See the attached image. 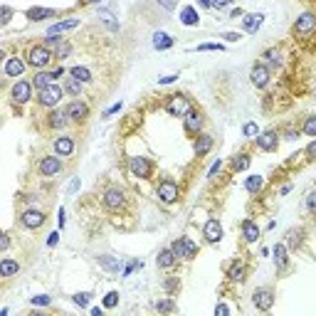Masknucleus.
<instances>
[{"label":"nucleus","mask_w":316,"mask_h":316,"mask_svg":"<svg viewBox=\"0 0 316 316\" xmlns=\"http://www.w3.org/2000/svg\"><path fill=\"white\" fill-rule=\"evenodd\" d=\"M301 235H304L301 230H292V232L287 235V237H289V247H294V250H296V247L301 245Z\"/></svg>","instance_id":"38"},{"label":"nucleus","mask_w":316,"mask_h":316,"mask_svg":"<svg viewBox=\"0 0 316 316\" xmlns=\"http://www.w3.org/2000/svg\"><path fill=\"white\" fill-rule=\"evenodd\" d=\"M10 15H13V10L5 5V8H3V22H8V20H10Z\"/></svg>","instance_id":"57"},{"label":"nucleus","mask_w":316,"mask_h":316,"mask_svg":"<svg viewBox=\"0 0 316 316\" xmlns=\"http://www.w3.org/2000/svg\"><path fill=\"white\" fill-rule=\"evenodd\" d=\"M55 15V10H50V8H32V10H27V18L30 20H40V18H52Z\"/></svg>","instance_id":"32"},{"label":"nucleus","mask_w":316,"mask_h":316,"mask_svg":"<svg viewBox=\"0 0 316 316\" xmlns=\"http://www.w3.org/2000/svg\"><path fill=\"white\" fill-rule=\"evenodd\" d=\"M69 52H72L69 42H59V47H57V57H59V59H64V57H67Z\"/></svg>","instance_id":"43"},{"label":"nucleus","mask_w":316,"mask_h":316,"mask_svg":"<svg viewBox=\"0 0 316 316\" xmlns=\"http://www.w3.org/2000/svg\"><path fill=\"white\" fill-rule=\"evenodd\" d=\"M20 222L27 227V230H35V227H40L45 222V213H40V210H25L22 215H20Z\"/></svg>","instance_id":"12"},{"label":"nucleus","mask_w":316,"mask_h":316,"mask_svg":"<svg viewBox=\"0 0 316 316\" xmlns=\"http://www.w3.org/2000/svg\"><path fill=\"white\" fill-rule=\"evenodd\" d=\"M153 47H156V50H168V47H173V37L166 35V32H156V35H153Z\"/></svg>","instance_id":"25"},{"label":"nucleus","mask_w":316,"mask_h":316,"mask_svg":"<svg viewBox=\"0 0 316 316\" xmlns=\"http://www.w3.org/2000/svg\"><path fill=\"white\" fill-rule=\"evenodd\" d=\"M250 79H252V84H255L257 89H264V87L269 84V69H267L264 64H255L252 72H250Z\"/></svg>","instance_id":"10"},{"label":"nucleus","mask_w":316,"mask_h":316,"mask_svg":"<svg viewBox=\"0 0 316 316\" xmlns=\"http://www.w3.org/2000/svg\"><path fill=\"white\" fill-rule=\"evenodd\" d=\"M104 203H106V208H109V210H118V208L124 205V193H121V190H116V188L106 190V195H104Z\"/></svg>","instance_id":"15"},{"label":"nucleus","mask_w":316,"mask_h":316,"mask_svg":"<svg viewBox=\"0 0 316 316\" xmlns=\"http://www.w3.org/2000/svg\"><path fill=\"white\" fill-rule=\"evenodd\" d=\"M176 289H178V282H176V279H168V282H166V292H168V294H173Z\"/></svg>","instance_id":"53"},{"label":"nucleus","mask_w":316,"mask_h":316,"mask_svg":"<svg viewBox=\"0 0 316 316\" xmlns=\"http://www.w3.org/2000/svg\"><path fill=\"white\" fill-rule=\"evenodd\" d=\"M200 129H203V118H200V114H198V111H188V114H185V131L198 134Z\"/></svg>","instance_id":"17"},{"label":"nucleus","mask_w":316,"mask_h":316,"mask_svg":"<svg viewBox=\"0 0 316 316\" xmlns=\"http://www.w3.org/2000/svg\"><path fill=\"white\" fill-rule=\"evenodd\" d=\"M198 5L200 8H213V0H198Z\"/></svg>","instance_id":"59"},{"label":"nucleus","mask_w":316,"mask_h":316,"mask_svg":"<svg viewBox=\"0 0 316 316\" xmlns=\"http://www.w3.org/2000/svg\"><path fill=\"white\" fill-rule=\"evenodd\" d=\"M176 79H178V74H168V77H161L158 82H161V84H173Z\"/></svg>","instance_id":"52"},{"label":"nucleus","mask_w":316,"mask_h":316,"mask_svg":"<svg viewBox=\"0 0 316 316\" xmlns=\"http://www.w3.org/2000/svg\"><path fill=\"white\" fill-rule=\"evenodd\" d=\"M314 30H316V15H314V13H304V15L296 20V25H294V32L301 35V37L311 35Z\"/></svg>","instance_id":"7"},{"label":"nucleus","mask_w":316,"mask_h":316,"mask_svg":"<svg viewBox=\"0 0 316 316\" xmlns=\"http://www.w3.org/2000/svg\"><path fill=\"white\" fill-rule=\"evenodd\" d=\"M173 252H176V257L193 259V257H195V252H198V247H195V242L190 240V237H180V240H176V242H173Z\"/></svg>","instance_id":"3"},{"label":"nucleus","mask_w":316,"mask_h":316,"mask_svg":"<svg viewBox=\"0 0 316 316\" xmlns=\"http://www.w3.org/2000/svg\"><path fill=\"white\" fill-rule=\"evenodd\" d=\"M306 153H309L311 158H316V138H314V141L309 143V148H306Z\"/></svg>","instance_id":"56"},{"label":"nucleus","mask_w":316,"mask_h":316,"mask_svg":"<svg viewBox=\"0 0 316 316\" xmlns=\"http://www.w3.org/2000/svg\"><path fill=\"white\" fill-rule=\"evenodd\" d=\"M176 252H173V247H168V250H161V255H158V267H163V269H171L173 264H176Z\"/></svg>","instance_id":"23"},{"label":"nucleus","mask_w":316,"mask_h":316,"mask_svg":"<svg viewBox=\"0 0 316 316\" xmlns=\"http://www.w3.org/2000/svg\"><path fill=\"white\" fill-rule=\"evenodd\" d=\"M242 235H245L247 242H257V237H259L257 222H255V220H245V222H242Z\"/></svg>","instance_id":"21"},{"label":"nucleus","mask_w":316,"mask_h":316,"mask_svg":"<svg viewBox=\"0 0 316 316\" xmlns=\"http://www.w3.org/2000/svg\"><path fill=\"white\" fill-rule=\"evenodd\" d=\"M262 20H264V15H245V20H242V25H245V30L247 32H257L259 30V25H262Z\"/></svg>","instance_id":"29"},{"label":"nucleus","mask_w":316,"mask_h":316,"mask_svg":"<svg viewBox=\"0 0 316 316\" xmlns=\"http://www.w3.org/2000/svg\"><path fill=\"white\" fill-rule=\"evenodd\" d=\"M25 72V62L20 59V57H8V62H5V74L8 77H20Z\"/></svg>","instance_id":"18"},{"label":"nucleus","mask_w":316,"mask_h":316,"mask_svg":"<svg viewBox=\"0 0 316 316\" xmlns=\"http://www.w3.org/2000/svg\"><path fill=\"white\" fill-rule=\"evenodd\" d=\"M215 314H220V316H225V314H230V309H227L225 304H217V306H215Z\"/></svg>","instance_id":"55"},{"label":"nucleus","mask_w":316,"mask_h":316,"mask_svg":"<svg viewBox=\"0 0 316 316\" xmlns=\"http://www.w3.org/2000/svg\"><path fill=\"white\" fill-rule=\"evenodd\" d=\"M62 156H45L42 161H40V173L42 176H57L59 171H62V161H59Z\"/></svg>","instance_id":"6"},{"label":"nucleus","mask_w":316,"mask_h":316,"mask_svg":"<svg viewBox=\"0 0 316 316\" xmlns=\"http://www.w3.org/2000/svg\"><path fill=\"white\" fill-rule=\"evenodd\" d=\"M87 3H99V0H87Z\"/></svg>","instance_id":"62"},{"label":"nucleus","mask_w":316,"mask_h":316,"mask_svg":"<svg viewBox=\"0 0 316 316\" xmlns=\"http://www.w3.org/2000/svg\"><path fill=\"white\" fill-rule=\"evenodd\" d=\"M220 37H222V40H227V42H237V40H242V35H240V32H222Z\"/></svg>","instance_id":"46"},{"label":"nucleus","mask_w":316,"mask_h":316,"mask_svg":"<svg viewBox=\"0 0 316 316\" xmlns=\"http://www.w3.org/2000/svg\"><path fill=\"white\" fill-rule=\"evenodd\" d=\"M55 59V55H52V50L47 47V45H37V47H32L30 50V64L32 67H37V69H45L50 62Z\"/></svg>","instance_id":"1"},{"label":"nucleus","mask_w":316,"mask_h":316,"mask_svg":"<svg viewBox=\"0 0 316 316\" xmlns=\"http://www.w3.org/2000/svg\"><path fill=\"white\" fill-rule=\"evenodd\" d=\"M129 171H131L136 178H148V176H151V163H148V158H143V156L129 158Z\"/></svg>","instance_id":"5"},{"label":"nucleus","mask_w":316,"mask_h":316,"mask_svg":"<svg viewBox=\"0 0 316 316\" xmlns=\"http://www.w3.org/2000/svg\"><path fill=\"white\" fill-rule=\"evenodd\" d=\"M69 74H72L74 79H79V82H92V72H89L87 67H72Z\"/></svg>","instance_id":"30"},{"label":"nucleus","mask_w":316,"mask_h":316,"mask_svg":"<svg viewBox=\"0 0 316 316\" xmlns=\"http://www.w3.org/2000/svg\"><path fill=\"white\" fill-rule=\"evenodd\" d=\"M203 237H205L210 245L220 242V240H222V225H220L217 220H208L205 227H203Z\"/></svg>","instance_id":"11"},{"label":"nucleus","mask_w":316,"mask_h":316,"mask_svg":"<svg viewBox=\"0 0 316 316\" xmlns=\"http://www.w3.org/2000/svg\"><path fill=\"white\" fill-rule=\"evenodd\" d=\"M306 205H309V210L316 213V190H311V193L306 195Z\"/></svg>","instance_id":"48"},{"label":"nucleus","mask_w":316,"mask_h":316,"mask_svg":"<svg viewBox=\"0 0 316 316\" xmlns=\"http://www.w3.org/2000/svg\"><path fill=\"white\" fill-rule=\"evenodd\" d=\"M10 240H8V235H3V240H0V250H8Z\"/></svg>","instance_id":"58"},{"label":"nucleus","mask_w":316,"mask_h":316,"mask_svg":"<svg viewBox=\"0 0 316 316\" xmlns=\"http://www.w3.org/2000/svg\"><path fill=\"white\" fill-rule=\"evenodd\" d=\"M180 22H183V25H188V27H193V25L200 22V15H198V10H195L193 5H188V8H183V10H180Z\"/></svg>","instance_id":"20"},{"label":"nucleus","mask_w":316,"mask_h":316,"mask_svg":"<svg viewBox=\"0 0 316 316\" xmlns=\"http://www.w3.org/2000/svg\"><path fill=\"white\" fill-rule=\"evenodd\" d=\"M32 304H35V306H47V304H50V296H45V294L32 296Z\"/></svg>","instance_id":"47"},{"label":"nucleus","mask_w":316,"mask_h":316,"mask_svg":"<svg viewBox=\"0 0 316 316\" xmlns=\"http://www.w3.org/2000/svg\"><path fill=\"white\" fill-rule=\"evenodd\" d=\"M77 25H79V20H77V18H69V20H64V22L52 25V27L47 30V35H59V32H64V30H74Z\"/></svg>","instance_id":"26"},{"label":"nucleus","mask_w":316,"mask_h":316,"mask_svg":"<svg viewBox=\"0 0 316 316\" xmlns=\"http://www.w3.org/2000/svg\"><path fill=\"white\" fill-rule=\"evenodd\" d=\"M87 114H89V109H87V104L84 101H72L69 106H67V116L72 118V121H84L87 118Z\"/></svg>","instance_id":"14"},{"label":"nucleus","mask_w":316,"mask_h":316,"mask_svg":"<svg viewBox=\"0 0 316 316\" xmlns=\"http://www.w3.org/2000/svg\"><path fill=\"white\" fill-rule=\"evenodd\" d=\"M262 185H264V178H262V176H250V178L245 180V188H247L250 193H257V190H262Z\"/></svg>","instance_id":"31"},{"label":"nucleus","mask_w":316,"mask_h":316,"mask_svg":"<svg viewBox=\"0 0 316 316\" xmlns=\"http://www.w3.org/2000/svg\"><path fill=\"white\" fill-rule=\"evenodd\" d=\"M304 134L316 138V116H309V118H306V124H304Z\"/></svg>","instance_id":"39"},{"label":"nucleus","mask_w":316,"mask_h":316,"mask_svg":"<svg viewBox=\"0 0 316 316\" xmlns=\"http://www.w3.org/2000/svg\"><path fill=\"white\" fill-rule=\"evenodd\" d=\"M257 146H259L262 151H274V148H276V134H274V131H267V134L257 136Z\"/></svg>","instance_id":"22"},{"label":"nucleus","mask_w":316,"mask_h":316,"mask_svg":"<svg viewBox=\"0 0 316 316\" xmlns=\"http://www.w3.org/2000/svg\"><path fill=\"white\" fill-rule=\"evenodd\" d=\"M230 279L242 282V279H245V267H242V264H235V267L230 269Z\"/></svg>","instance_id":"37"},{"label":"nucleus","mask_w":316,"mask_h":316,"mask_svg":"<svg viewBox=\"0 0 316 316\" xmlns=\"http://www.w3.org/2000/svg\"><path fill=\"white\" fill-rule=\"evenodd\" d=\"M252 301H255V306L259 311H269L272 304H274V294H272V289H257L252 294Z\"/></svg>","instance_id":"9"},{"label":"nucleus","mask_w":316,"mask_h":316,"mask_svg":"<svg viewBox=\"0 0 316 316\" xmlns=\"http://www.w3.org/2000/svg\"><path fill=\"white\" fill-rule=\"evenodd\" d=\"M242 134H245V136H250V138H252V136H257V124H252V121H250V124H245V126H242Z\"/></svg>","instance_id":"44"},{"label":"nucleus","mask_w":316,"mask_h":316,"mask_svg":"<svg viewBox=\"0 0 316 316\" xmlns=\"http://www.w3.org/2000/svg\"><path fill=\"white\" fill-rule=\"evenodd\" d=\"M210 50H222V45H198V52H210Z\"/></svg>","instance_id":"50"},{"label":"nucleus","mask_w":316,"mask_h":316,"mask_svg":"<svg viewBox=\"0 0 316 316\" xmlns=\"http://www.w3.org/2000/svg\"><path fill=\"white\" fill-rule=\"evenodd\" d=\"M158 5L166 10H176V0H158Z\"/></svg>","instance_id":"49"},{"label":"nucleus","mask_w":316,"mask_h":316,"mask_svg":"<svg viewBox=\"0 0 316 316\" xmlns=\"http://www.w3.org/2000/svg\"><path fill=\"white\" fill-rule=\"evenodd\" d=\"M158 198H161V203H176L178 200V185L173 183V180H161L158 183Z\"/></svg>","instance_id":"4"},{"label":"nucleus","mask_w":316,"mask_h":316,"mask_svg":"<svg viewBox=\"0 0 316 316\" xmlns=\"http://www.w3.org/2000/svg\"><path fill=\"white\" fill-rule=\"evenodd\" d=\"M118 109H121V101H118V104H114V106H111V109H109V111H106V116H109V114H116V111H118Z\"/></svg>","instance_id":"60"},{"label":"nucleus","mask_w":316,"mask_h":316,"mask_svg":"<svg viewBox=\"0 0 316 316\" xmlns=\"http://www.w3.org/2000/svg\"><path fill=\"white\" fill-rule=\"evenodd\" d=\"M64 97V89L62 87H57V84H50V87H45V89H40V97H37V101L42 104V106H57L59 104V99Z\"/></svg>","instance_id":"2"},{"label":"nucleus","mask_w":316,"mask_h":316,"mask_svg":"<svg viewBox=\"0 0 316 316\" xmlns=\"http://www.w3.org/2000/svg\"><path fill=\"white\" fill-rule=\"evenodd\" d=\"M232 168H235V171H247V168H250V156H247V153H240V156H235V161H232Z\"/></svg>","instance_id":"33"},{"label":"nucleus","mask_w":316,"mask_h":316,"mask_svg":"<svg viewBox=\"0 0 316 316\" xmlns=\"http://www.w3.org/2000/svg\"><path fill=\"white\" fill-rule=\"evenodd\" d=\"M156 309H158V311H166V314H168V311H176V304H173L171 299H161V301H156Z\"/></svg>","instance_id":"40"},{"label":"nucleus","mask_w":316,"mask_h":316,"mask_svg":"<svg viewBox=\"0 0 316 316\" xmlns=\"http://www.w3.org/2000/svg\"><path fill=\"white\" fill-rule=\"evenodd\" d=\"M55 151H57V156H69L72 151H74V141L69 138V136H59L57 141H55Z\"/></svg>","instance_id":"19"},{"label":"nucleus","mask_w":316,"mask_h":316,"mask_svg":"<svg viewBox=\"0 0 316 316\" xmlns=\"http://www.w3.org/2000/svg\"><path fill=\"white\" fill-rule=\"evenodd\" d=\"M67 121H69L67 109H64V111H62V109H52L50 116H47V126H50V129H62Z\"/></svg>","instance_id":"16"},{"label":"nucleus","mask_w":316,"mask_h":316,"mask_svg":"<svg viewBox=\"0 0 316 316\" xmlns=\"http://www.w3.org/2000/svg\"><path fill=\"white\" fill-rule=\"evenodd\" d=\"M215 5H217V8H225V5H230V0H215Z\"/></svg>","instance_id":"61"},{"label":"nucleus","mask_w":316,"mask_h":316,"mask_svg":"<svg viewBox=\"0 0 316 316\" xmlns=\"http://www.w3.org/2000/svg\"><path fill=\"white\" fill-rule=\"evenodd\" d=\"M30 94H32V84L25 82V79H20V82L13 87V101H18V104L30 101Z\"/></svg>","instance_id":"13"},{"label":"nucleus","mask_w":316,"mask_h":316,"mask_svg":"<svg viewBox=\"0 0 316 316\" xmlns=\"http://www.w3.org/2000/svg\"><path fill=\"white\" fill-rule=\"evenodd\" d=\"M264 59H269L272 67H282V55L276 52V50H267V52H264Z\"/></svg>","instance_id":"36"},{"label":"nucleus","mask_w":316,"mask_h":316,"mask_svg":"<svg viewBox=\"0 0 316 316\" xmlns=\"http://www.w3.org/2000/svg\"><path fill=\"white\" fill-rule=\"evenodd\" d=\"M89 296H92V294H87V292H84V294H77V296H74V304L84 309V306L89 304Z\"/></svg>","instance_id":"42"},{"label":"nucleus","mask_w":316,"mask_h":316,"mask_svg":"<svg viewBox=\"0 0 316 316\" xmlns=\"http://www.w3.org/2000/svg\"><path fill=\"white\" fill-rule=\"evenodd\" d=\"M57 240H59V232H52V235L47 237V245H50V247H55V245H57Z\"/></svg>","instance_id":"54"},{"label":"nucleus","mask_w":316,"mask_h":316,"mask_svg":"<svg viewBox=\"0 0 316 316\" xmlns=\"http://www.w3.org/2000/svg\"><path fill=\"white\" fill-rule=\"evenodd\" d=\"M188 111H193V106H190V101L185 99V97H171V101H168V114H173V116H185Z\"/></svg>","instance_id":"8"},{"label":"nucleus","mask_w":316,"mask_h":316,"mask_svg":"<svg viewBox=\"0 0 316 316\" xmlns=\"http://www.w3.org/2000/svg\"><path fill=\"white\" fill-rule=\"evenodd\" d=\"M274 262H276V267H284L287 264V247L284 245H276L274 247Z\"/></svg>","instance_id":"35"},{"label":"nucleus","mask_w":316,"mask_h":316,"mask_svg":"<svg viewBox=\"0 0 316 316\" xmlns=\"http://www.w3.org/2000/svg\"><path fill=\"white\" fill-rule=\"evenodd\" d=\"M213 136H198V141H195V153L198 156H205L210 148H213Z\"/></svg>","instance_id":"27"},{"label":"nucleus","mask_w":316,"mask_h":316,"mask_svg":"<svg viewBox=\"0 0 316 316\" xmlns=\"http://www.w3.org/2000/svg\"><path fill=\"white\" fill-rule=\"evenodd\" d=\"M220 168H222V161H215V163L210 166V171H208V178H213V176H215Z\"/></svg>","instance_id":"51"},{"label":"nucleus","mask_w":316,"mask_h":316,"mask_svg":"<svg viewBox=\"0 0 316 316\" xmlns=\"http://www.w3.org/2000/svg\"><path fill=\"white\" fill-rule=\"evenodd\" d=\"M82 84L84 82H79V79H67V84H64V92H69L72 97H79V92H82Z\"/></svg>","instance_id":"34"},{"label":"nucleus","mask_w":316,"mask_h":316,"mask_svg":"<svg viewBox=\"0 0 316 316\" xmlns=\"http://www.w3.org/2000/svg\"><path fill=\"white\" fill-rule=\"evenodd\" d=\"M99 262H101L106 269H111V272H116V269H118V262H114V259H109V257H99Z\"/></svg>","instance_id":"45"},{"label":"nucleus","mask_w":316,"mask_h":316,"mask_svg":"<svg viewBox=\"0 0 316 316\" xmlns=\"http://www.w3.org/2000/svg\"><path fill=\"white\" fill-rule=\"evenodd\" d=\"M20 272V264L15 262V259H3V262H0V274H3V276H13V274H18Z\"/></svg>","instance_id":"28"},{"label":"nucleus","mask_w":316,"mask_h":316,"mask_svg":"<svg viewBox=\"0 0 316 316\" xmlns=\"http://www.w3.org/2000/svg\"><path fill=\"white\" fill-rule=\"evenodd\" d=\"M52 79H55V74H52V72H37V74H35V82H32V87L40 92V89L50 87V84H52Z\"/></svg>","instance_id":"24"},{"label":"nucleus","mask_w":316,"mask_h":316,"mask_svg":"<svg viewBox=\"0 0 316 316\" xmlns=\"http://www.w3.org/2000/svg\"><path fill=\"white\" fill-rule=\"evenodd\" d=\"M116 304H118V292H109V294L104 296V306H106V309H114Z\"/></svg>","instance_id":"41"}]
</instances>
